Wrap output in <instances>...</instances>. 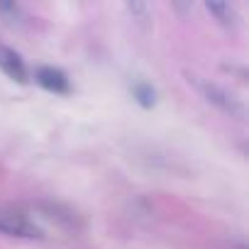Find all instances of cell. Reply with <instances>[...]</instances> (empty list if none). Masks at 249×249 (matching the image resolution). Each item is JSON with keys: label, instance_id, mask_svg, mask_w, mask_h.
Instances as JSON below:
<instances>
[{"label": "cell", "instance_id": "obj_1", "mask_svg": "<svg viewBox=\"0 0 249 249\" xmlns=\"http://www.w3.org/2000/svg\"><path fill=\"white\" fill-rule=\"evenodd\" d=\"M188 83H193V88L210 105H215L217 110H222L225 115H230L234 120H247V107H244V103L232 90H227V88H222V86H217L213 81H205L200 76H188Z\"/></svg>", "mask_w": 249, "mask_h": 249}, {"label": "cell", "instance_id": "obj_2", "mask_svg": "<svg viewBox=\"0 0 249 249\" xmlns=\"http://www.w3.org/2000/svg\"><path fill=\"white\" fill-rule=\"evenodd\" d=\"M0 234L20 237V239H44V230L20 208L0 205Z\"/></svg>", "mask_w": 249, "mask_h": 249}, {"label": "cell", "instance_id": "obj_3", "mask_svg": "<svg viewBox=\"0 0 249 249\" xmlns=\"http://www.w3.org/2000/svg\"><path fill=\"white\" fill-rule=\"evenodd\" d=\"M35 208L52 222H56L59 227H64L66 232H81L83 230V220L76 210H71L69 205L59 203V200H37Z\"/></svg>", "mask_w": 249, "mask_h": 249}, {"label": "cell", "instance_id": "obj_4", "mask_svg": "<svg viewBox=\"0 0 249 249\" xmlns=\"http://www.w3.org/2000/svg\"><path fill=\"white\" fill-rule=\"evenodd\" d=\"M0 71H3L8 78H13L15 83L25 86L30 81V71H27V64L25 59L8 44L0 42Z\"/></svg>", "mask_w": 249, "mask_h": 249}, {"label": "cell", "instance_id": "obj_5", "mask_svg": "<svg viewBox=\"0 0 249 249\" xmlns=\"http://www.w3.org/2000/svg\"><path fill=\"white\" fill-rule=\"evenodd\" d=\"M35 81L49 93H56V95H69L71 93L69 76L56 66H37L35 69Z\"/></svg>", "mask_w": 249, "mask_h": 249}, {"label": "cell", "instance_id": "obj_6", "mask_svg": "<svg viewBox=\"0 0 249 249\" xmlns=\"http://www.w3.org/2000/svg\"><path fill=\"white\" fill-rule=\"evenodd\" d=\"M205 10L217 20V25L227 27V30H234L239 25V15H237V8L230 5V3H205Z\"/></svg>", "mask_w": 249, "mask_h": 249}, {"label": "cell", "instance_id": "obj_7", "mask_svg": "<svg viewBox=\"0 0 249 249\" xmlns=\"http://www.w3.org/2000/svg\"><path fill=\"white\" fill-rule=\"evenodd\" d=\"M130 90H132V98H135L142 107H154V105H157V90H154L152 83H147V81H135Z\"/></svg>", "mask_w": 249, "mask_h": 249}, {"label": "cell", "instance_id": "obj_8", "mask_svg": "<svg viewBox=\"0 0 249 249\" xmlns=\"http://www.w3.org/2000/svg\"><path fill=\"white\" fill-rule=\"evenodd\" d=\"M124 10H127L132 15V20H137L140 25H149V20H152V8L147 3H140V0L124 3Z\"/></svg>", "mask_w": 249, "mask_h": 249}, {"label": "cell", "instance_id": "obj_9", "mask_svg": "<svg viewBox=\"0 0 249 249\" xmlns=\"http://www.w3.org/2000/svg\"><path fill=\"white\" fill-rule=\"evenodd\" d=\"M0 15H3V20L10 22V25H20L25 20V10L18 3H0Z\"/></svg>", "mask_w": 249, "mask_h": 249}]
</instances>
